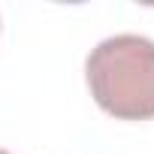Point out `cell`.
<instances>
[{
    "mask_svg": "<svg viewBox=\"0 0 154 154\" xmlns=\"http://www.w3.org/2000/svg\"><path fill=\"white\" fill-rule=\"evenodd\" d=\"M91 97L121 121L154 118V42L139 33L103 39L85 60Z\"/></svg>",
    "mask_w": 154,
    "mask_h": 154,
    "instance_id": "obj_1",
    "label": "cell"
},
{
    "mask_svg": "<svg viewBox=\"0 0 154 154\" xmlns=\"http://www.w3.org/2000/svg\"><path fill=\"white\" fill-rule=\"evenodd\" d=\"M0 154H9V151H3V148H0Z\"/></svg>",
    "mask_w": 154,
    "mask_h": 154,
    "instance_id": "obj_2",
    "label": "cell"
}]
</instances>
